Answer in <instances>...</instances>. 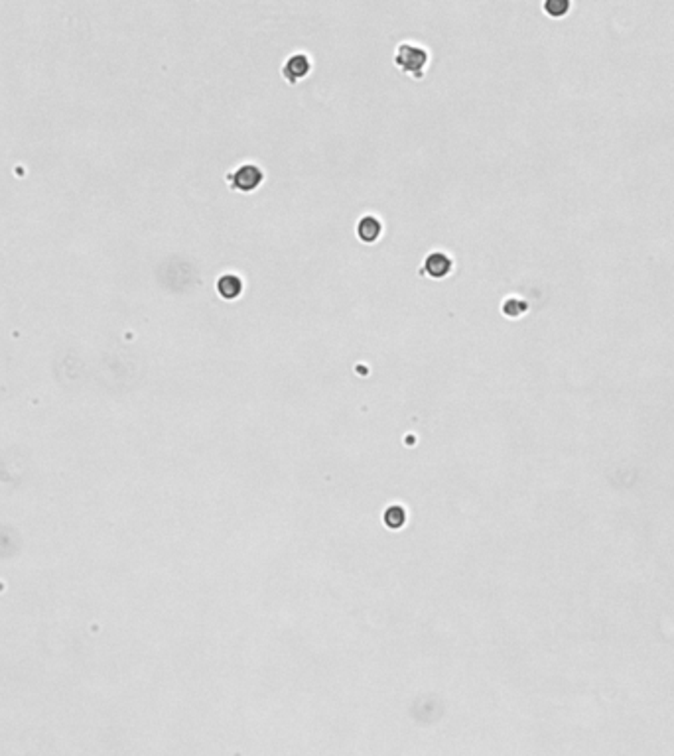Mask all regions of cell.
<instances>
[{"label": "cell", "mask_w": 674, "mask_h": 756, "mask_svg": "<svg viewBox=\"0 0 674 756\" xmlns=\"http://www.w3.org/2000/svg\"><path fill=\"white\" fill-rule=\"evenodd\" d=\"M428 63H430V51L424 46L412 42H402L396 46L394 65L401 69L402 73L412 75V79L422 81L426 75Z\"/></svg>", "instance_id": "cell-1"}, {"label": "cell", "mask_w": 674, "mask_h": 756, "mask_svg": "<svg viewBox=\"0 0 674 756\" xmlns=\"http://www.w3.org/2000/svg\"><path fill=\"white\" fill-rule=\"evenodd\" d=\"M227 183L231 186L233 191H241V193H251L258 187L263 186L265 181V171L260 166L256 164H243L237 170H233L231 174H227Z\"/></svg>", "instance_id": "cell-2"}, {"label": "cell", "mask_w": 674, "mask_h": 756, "mask_svg": "<svg viewBox=\"0 0 674 756\" xmlns=\"http://www.w3.org/2000/svg\"><path fill=\"white\" fill-rule=\"evenodd\" d=\"M453 270V258L444 250H434L426 256L422 274L432 278V280H444Z\"/></svg>", "instance_id": "cell-3"}, {"label": "cell", "mask_w": 674, "mask_h": 756, "mask_svg": "<svg viewBox=\"0 0 674 756\" xmlns=\"http://www.w3.org/2000/svg\"><path fill=\"white\" fill-rule=\"evenodd\" d=\"M312 71V60L307 53H292L288 60L284 61L282 65V77L290 83V85H296L298 81H302L304 77H307V73Z\"/></svg>", "instance_id": "cell-4"}, {"label": "cell", "mask_w": 674, "mask_h": 756, "mask_svg": "<svg viewBox=\"0 0 674 756\" xmlns=\"http://www.w3.org/2000/svg\"><path fill=\"white\" fill-rule=\"evenodd\" d=\"M384 225L383 221L375 217V215H363L357 223V237L361 243L365 245H373L377 243L381 235H383Z\"/></svg>", "instance_id": "cell-5"}, {"label": "cell", "mask_w": 674, "mask_h": 756, "mask_svg": "<svg viewBox=\"0 0 674 756\" xmlns=\"http://www.w3.org/2000/svg\"><path fill=\"white\" fill-rule=\"evenodd\" d=\"M215 286H217V294H219L223 299H229V302L241 298V294H243V289H245L243 278L235 272H227L219 276Z\"/></svg>", "instance_id": "cell-6"}, {"label": "cell", "mask_w": 674, "mask_h": 756, "mask_svg": "<svg viewBox=\"0 0 674 756\" xmlns=\"http://www.w3.org/2000/svg\"><path fill=\"white\" fill-rule=\"evenodd\" d=\"M501 309H503V314L507 315V317L517 319V317H521V315H525L527 312H529V304H527L525 299L517 298V296H511V298L505 299Z\"/></svg>", "instance_id": "cell-7"}, {"label": "cell", "mask_w": 674, "mask_h": 756, "mask_svg": "<svg viewBox=\"0 0 674 756\" xmlns=\"http://www.w3.org/2000/svg\"><path fill=\"white\" fill-rule=\"evenodd\" d=\"M542 10H544L550 18H562L568 14L570 2H568V0H547V2L542 4Z\"/></svg>", "instance_id": "cell-8"}]
</instances>
